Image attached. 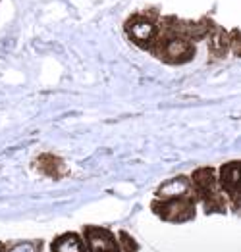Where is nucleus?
<instances>
[{
	"label": "nucleus",
	"mask_w": 241,
	"mask_h": 252,
	"mask_svg": "<svg viewBox=\"0 0 241 252\" xmlns=\"http://www.w3.org/2000/svg\"><path fill=\"white\" fill-rule=\"evenodd\" d=\"M212 20H179L175 16H160L158 35L151 46V54L168 65L191 62L197 52V42L207 39Z\"/></svg>",
	"instance_id": "1"
},
{
	"label": "nucleus",
	"mask_w": 241,
	"mask_h": 252,
	"mask_svg": "<svg viewBox=\"0 0 241 252\" xmlns=\"http://www.w3.org/2000/svg\"><path fill=\"white\" fill-rule=\"evenodd\" d=\"M158 27H160V12L156 8H149L132 14L124 23V33L137 48L149 52L158 35Z\"/></svg>",
	"instance_id": "2"
},
{
	"label": "nucleus",
	"mask_w": 241,
	"mask_h": 252,
	"mask_svg": "<svg viewBox=\"0 0 241 252\" xmlns=\"http://www.w3.org/2000/svg\"><path fill=\"white\" fill-rule=\"evenodd\" d=\"M193 183L197 187L199 196L205 200V208L207 212L222 210V200H220V192L216 187V177H214V169L201 168L193 173Z\"/></svg>",
	"instance_id": "3"
},
{
	"label": "nucleus",
	"mask_w": 241,
	"mask_h": 252,
	"mask_svg": "<svg viewBox=\"0 0 241 252\" xmlns=\"http://www.w3.org/2000/svg\"><path fill=\"white\" fill-rule=\"evenodd\" d=\"M154 210H158V208H154ZM156 214L170 221H185L195 216V204L185 196H170V198H164L162 208Z\"/></svg>",
	"instance_id": "4"
},
{
	"label": "nucleus",
	"mask_w": 241,
	"mask_h": 252,
	"mask_svg": "<svg viewBox=\"0 0 241 252\" xmlns=\"http://www.w3.org/2000/svg\"><path fill=\"white\" fill-rule=\"evenodd\" d=\"M207 39H208V50L214 58H224L228 56V52H232V31H226L218 23L212 25Z\"/></svg>",
	"instance_id": "5"
},
{
	"label": "nucleus",
	"mask_w": 241,
	"mask_h": 252,
	"mask_svg": "<svg viewBox=\"0 0 241 252\" xmlns=\"http://www.w3.org/2000/svg\"><path fill=\"white\" fill-rule=\"evenodd\" d=\"M87 249L89 252H120L116 237L104 229L89 227L87 229Z\"/></svg>",
	"instance_id": "6"
},
{
	"label": "nucleus",
	"mask_w": 241,
	"mask_h": 252,
	"mask_svg": "<svg viewBox=\"0 0 241 252\" xmlns=\"http://www.w3.org/2000/svg\"><path fill=\"white\" fill-rule=\"evenodd\" d=\"M220 185L230 194L234 204L238 206V194H240V162H230L220 169Z\"/></svg>",
	"instance_id": "7"
},
{
	"label": "nucleus",
	"mask_w": 241,
	"mask_h": 252,
	"mask_svg": "<svg viewBox=\"0 0 241 252\" xmlns=\"http://www.w3.org/2000/svg\"><path fill=\"white\" fill-rule=\"evenodd\" d=\"M52 251L54 252H83V243L77 235H64L60 237L54 245H52Z\"/></svg>",
	"instance_id": "8"
}]
</instances>
